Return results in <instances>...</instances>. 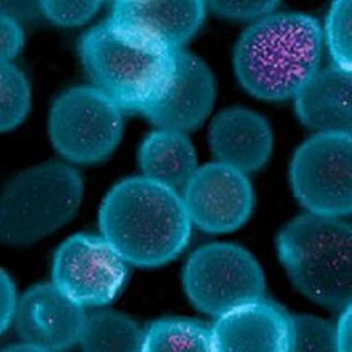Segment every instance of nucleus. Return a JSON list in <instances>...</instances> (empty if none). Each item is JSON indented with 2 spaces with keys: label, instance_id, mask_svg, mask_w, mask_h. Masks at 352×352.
I'll list each match as a JSON object with an SVG mask.
<instances>
[{
  "label": "nucleus",
  "instance_id": "obj_1",
  "mask_svg": "<svg viewBox=\"0 0 352 352\" xmlns=\"http://www.w3.org/2000/svg\"><path fill=\"white\" fill-rule=\"evenodd\" d=\"M99 229L138 268L171 263L192 238V222L178 190L146 176H129L109 188L100 204Z\"/></svg>",
  "mask_w": 352,
  "mask_h": 352
},
{
  "label": "nucleus",
  "instance_id": "obj_2",
  "mask_svg": "<svg viewBox=\"0 0 352 352\" xmlns=\"http://www.w3.org/2000/svg\"><path fill=\"white\" fill-rule=\"evenodd\" d=\"M324 30L305 12H273L238 39L232 67L245 92L266 102L294 99L320 69Z\"/></svg>",
  "mask_w": 352,
  "mask_h": 352
},
{
  "label": "nucleus",
  "instance_id": "obj_3",
  "mask_svg": "<svg viewBox=\"0 0 352 352\" xmlns=\"http://www.w3.org/2000/svg\"><path fill=\"white\" fill-rule=\"evenodd\" d=\"M175 52L134 39L108 20L80 39L81 62L94 87L122 113L144 115L164 97L175 74Z\"/></svg>",
  "mask_w": 352,
  "mask_h": 352
},
{
  "label": "nucleus",
  "instance_id": "obj_4",
  "mask_svg": "<svg viewBox=\"0 0 352 352\" xmlns=\"http://www.w3.org/2000/svg\"><path fill=\"white\" fill-rule=\"evenodd\" d=\"M289 280L314 303L342 312L352 303V228L338 217L301 213L276 236Z\"/></svg>",
  "mask_w": 352,
  "mask_h": 352
},
{
  "label": "nucleus",
  "instance_id": "obj_5",
  "mask_svg": "<svg viewBox=\"0 0 352 352\" xmlns=\"http://www.w3.org/2000/svg\"><path fill=\"white\" fill-rule=\"evenodd\" d=\"M83 178L64 162H43L18 173L0 197V240L28 247L55 234L80 212Z\"/></svg>",
  "mask_w": 352,
  "mask_h": 352
},
{
  "label": "nucleus",
  "instance_id": "obj_6",
  "mask_svg": "<svg viewBox=\"0 0 352 352\" xmlns=\"http://www.w3.org/2000/svg\"><path fill=\"white\" fill-rule=\"evenodd\" d=\"M122 109L97 87H74L53 100L48 134L53 148L72 164H99L122 141Z\"/></svg>",
  "mask_w": 352,
  "mask_h": 352
},
{
  "label": "nucleus",
  "instance_id": "obj_7",
  "mask_svg": "<svg viewBox=\"0 0 352 352\" xmlns=\"http://www.w3.org/2000/svg\"><path fill=\"white\" fill-rule=\"evenodd\" d=\"M182 282L192 307L212 317L261 300L266 292L259 261L236 243H210L194 250Z\"/></svg>",
  "mask_w": 352,
  "mask_h": 352
},
{
  "label": "nucleus",
  "instance_id": "obj_8",
  "mask_svg": "<svg viewBox=\"0 0 352 352\" xmlns=\"http://www.w3.org/2000/svg\"><path fill=\"white\" fill-rule=\"evenodd\" d=\"M292 194L308 213L344 219L352 212V136L314 134L291 159Z\"/></svg>",
  "mask_w": 352,
  "mask_h": 352
},
{
  "label": "nucleus",
  "instance_id": "obj_9",
  "mask_svg": "<svg viewBox=\"0 0 352 352\" xmlns=\"http://www.w3.org/2000/svg\"><path fill=\"white\" fill-rule=\"evenodd\" d=\"M129 263L104 236L74 234L56 248L53 284L81 307H106L124 289Z\"/></svg>",
  "mask_w": 352,
  "mask_h": 352
},
{
  "label": "nucleus",
  "instance_id": "obj_10",
  "mask_svg": "<svg viewBox=\"0 0 352 352\" xmlns=\"http://www.w3.org/2000/svg\"><path fill=\"white\" fill-rule=\"evenodd\" d=\"M182 199L192 226L210 234H228L243 228L256 204L247 173L219 160L194 171Z\"/></svg>",
  "mask_w": 352,
  "mask_h": 352
},
{
  "label": "nucleus",
  "instance_id": "obj_11",
  "mask_svg": "<svg viewBox=\"0 0 352 352\" xmlns=\"http://www.w3.org/2000/svg\"><path fill=\"white\" fill-rule=\"evenodd\" d=\"M217 81L208 64L180 48L175 52V74L168 92L144 113L157 129L176 132L196 131L215 106Z\"/></svg>",
  "mask_w": 352,
  "mask_h": 352
},
{
  "label": "nucleus",
  "instance_id": "obj_12",
  "mask_svg": "<svg viewBox=\"0 0 352 352\" xmlns=\"http://www.w3.org/2000/svg\"><path fill=\"white\" fill-rule=\"evenodd\" d=\"M206 4L199 0L184 2H113L108 21L120 32L152 46L180 50L204 23Z\"/></svg>",
  "mask_w": 352,
  "mask_h": 352
},
{
  "label": "nucleus",
  "instance_id": "obj_13",
  "mask_svg": "<svg viewBox=\"0 0 352 352\" xmlns=\"http://www.w3.org/2000/svg\"><path fill=\"white\" fill-rule=\"evenodd\" d=\"M83 307L67 298L55 284H37L23 292L14 316L20 340L43 352L67 351L80 344L83 331Z\"/></svg>",
  "mask_w": 352,
  "mask_h": 352
},
{
  "label": "nucleus",
  "instance_id": "obj_14",
  "mask_svg": "<svg viewBox=\"0 0 352 352\" xmlns=\"http://www.w3.org/2000/svg\"><path fill=\"white\" fill-rule=\"evenodd\" d=\"M212 328L215 352H292V316L264 298L222 314Z\"/></svg>",
  "mask_w": 352,
  "mask_h": 352
},
{
  "label": "nucleus",
  "instance_id": "obj_15",
  "mask_svg": "<svg viewBox=\"0 0 352 352\" xmlns=\"http://www.w3.org/2000/svg\"><path fill=\"white\" fill-rule=\"evenodd\" d=\"M208 144L219 162L248 175L268 164L275 148V134L261 113L232 106L222 109L212 120Z\"/></svg>",
  "mask_w": 352,
  "mask_h": 352
},
{
  "label": "nucleus",
  "instance_id": "obj_16",
  "mask_svg": "<svg viewBox=\"0 0 352 352\" xmlns=\"http://www.w3.org/2000/svg\"><path fill=\"white\" fill-rule=\"evenodd\" d=\"M294 111L316 134H352V72L319 69L294 97Z\"/></svg>",
  "mask_w": 352,
  "mask_h": 352
},
{
  "label": "nucleus",
  "instance_id": "obj_17",
  "mask_svg": "<svg viewBox=\"0 0 352 352\" xmlns=\"http://www.w3.org/2000/svg\"><path fill=\"white\" fill-rule=\"evenodd\" d=\"M143 176L173 190H184L197 169V155L187 134L157 129L144 138L138 150Z\"/></svg>",
  "mask_w": 352,
  "mask_h": 352
},
{
  "label": "nucleus",
  "instance_id": "obj_18",
  "mask_svg": "<svg viewBox=\"0 0 352 352\" xmlns=\"http://www.w3.org/2000/svg\"><path fill=\"white\" fill-rule=\"evenodd\" d=\"M80 345L85 352H141L144 329L116 310H97L85 319Z\"/></svg>",
  "mask_w": 352,
  "mask_h": 352
},
{
  "label": "nucleus",
  "instance_id": "obj_19",
  "mask_svg": "<svg viewBox=\"0 0 352 352\" xmlns=\"http://www.w3.org/2000/svg\"><path fill=\"white\" fill-rule=\"evenodd\" d=\"M143 352H215L213 328L190 319L153 320L144 329Z\"/></svg>",
  "mask_w": 352,
  "mask_h": 352
},
{
  "label": "nucleus",
  "instance_id": "obj_20",
  "mask_svg": "<svg viewBox=\"0 0 352 352\" xmlns=\"http://www.w3.org/2000/svg\"><path fill=\"white\" fill-rule=\"evenodd\" d=\"M32 106V87L25 72L11 62L0 64V131H14Z\"/></svg>",
  "mask_w": 352,
  "mask_h": 352
},
{
  "label": "nucleus",
  "instance_id": "obj_21",
  "mask_svg": "<svg viewBox=\"0 0 352 352\" xmlns=\"http://www.w3.org/2000/svg\"><path fill=\"white\" fill-rule=\"evenodd\" d=\"M324 39L328 43L333 65L352 72V2H333L326 18Z\"/></svg>",
  "mask_w": 352,
  "mask_h": 352
},
{
  "label": "nucleus",
  "instance_id": "obj_22",
  "mask_svg": "<svg viewBox=\"0 0 352 352\" xmlns=\"http://www.w3.org/2000/svg\"><path fill=\"white\" fill-rule=\"evenodd\" d=\"M292 352H338L335 326L314 316H292Z\"/></svg>",
  "mask_w": 352,
  "mask_h": 352
},
{
  "label": "nucleus",
  "instance_id": "obj_23",
  "mask_svg": "<svg viewBox=\"0 0 352 352\" xmlns=\"http://www.w3.org/2000/svg\"><path fill=\"white\" fill-rule=\"evenodd\" d=\"M102 2L97 0H44L41 12L58 27H80L96 16Z\"/></svg>",
  "mask_w": 352,
  "mask_h": 352
},
{
  "label": "nucleus",
  "instance_id": "obj_24",
  "mask_svg": "<svg viewBox=\"0 0 352 352\" xmlns=\"http://www.w3.org/2000/svg\"><path fill=\"white\" fill-rule=\"evenodd\" d=\"M206 9L215 12L219 18L238 21H257L270 16L280 8V2L275 0H208L204 2Z\"/></svg>",
  "mask_w": 352,
  "mask_h": 352
},
{
  "label": "nucleus",
  "instance_id": "obj_25",
  "mask_svg": "<svg viewBox=\"0 0 352 352\" xmlns=\"http://www.w3.org/2000/svg\"><path fill=\"white\" fill-rule=\"evenodd\" d=\"M0 41H2V46H0L2 62H11L12 58H16L23 48V30H21L20 21L2 14V18H0Z\"/></svg>",
  "mask_w": 352,
  "mask_h": 352
},
{
  "label": "nucleus",
  "instance_id": "obj_26",
  "mask_svg": "<svg viewBox=\"0 0 352 352\" xmlns=\"http://www.w3.org/2000/svg\"><path fill=\"white\" fill-rule=\"evenodd\" d=\"M18 291L11 275L6 270H0V331L6 333L14 322L18 310Z\"/></svg>",
  "mask_w": 352,
  "mask_h": 352
},
{
  "label": "nucleus",
  "instance_id": "obj_27",
  "mask_svg": "<svg viewBox=\"0 0 352 352\" xmlns=\"http://www.w3.org/2000/svg\"><path fill=\"white\" fill-rule=\"evenodd\" d=\"M335 340L336 351L351 352L352 351V312L351 307L342 310V316L338 319V324L335 326Z\"/></svg>",
  "mask_w": 352,
  "mask_h": 352
},
{
  "label": "nucleus",
  "instance_id": "obj_28",
  "mask_svg": "<svg viewBox=\"0 0 352 352\" xmlns=\"http://www.w3.org/2000/svg\"><path fill=\"white\" fill-rule=\"evenodd\" d=\"M41 11V2H2V14L23 21Z\"/></svg>",
  "mask_w": 352,
  "mask_h": 352
},
{
  "label": "nucleus",
  "instance_id": "obj_29",
  "mask_svg": "<svg viewBox=\"0 0 352 352\" xmlns=\"http://www.w3.org/2000/svg\"><path fill=\"white\" fill-rule=\"evenodd\" d=\"M4 351H9V352H43L39 347H37V345L28 344V342H23V340H21L20 344H16V345H9V347H4Z\"/></svg>",
  "mask_w": 352,
  "mask_h": 352
}]
</instances>
